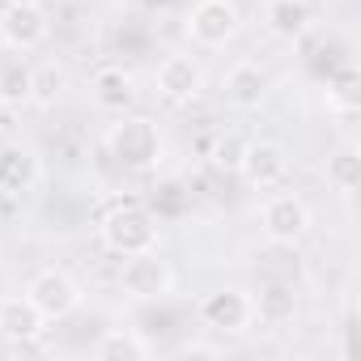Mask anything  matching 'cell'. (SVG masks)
I'll return each instance as SVG.
<instances>
[{"label":"cell","instance_id":"6da1fadb","mask_svg":"<svg viewBox=\"0 0 361 361\" xmlns=\"http://www.w3.org/2000/svg\"><path fill=\"white\" fill-rule=\"evenodd\" d=\"M106 149L123 170H153L161 161V132L149 115H119V123L106 132Z\"/></svg>","mask_w":361,"mask_h":361},{"label":"cell","instance_id":"7a4b0ae2","mask_svg":"<svg viewBox=\"0 0 361 361\" xmlns=\"http://www.w3.org/2000/svg\"><path fill=\"white\" fill-rule=\"evenodd\" d=\"M98 238L111 255H140L157 247V217L145 204H115L98 221Z\"/></svg>","mask_w":361,"mask_h":361},{"label":"cell","instance_id":"3957f363","mask_svg":"<svg viewBox=\"0 0 361 361\" xmlns=\"http://www.w3.org/2000/svg\"><path fill=\"white\" fill-rule=\"evenodd\" d=\"M119 289L123 298L132 302H161L170 298L174 289V268L153 251H140V255H123V268H119Z\"/></svg>","mask_w":361,"mask_h":361},{"label":"cell","instance_id":"277c9868","mask_svg":"<svg viewBox=\"0 0 361 361\" xmlns=\"http://www.w3.org/2000/svg\"><path fill=\"white\" fill-rule=\"evenodd\" d=\"M259 230L268 243L276 247H293L310 234V204L298 196V192H276L264 200L259 209Z\"/></svg>","mask_w":361,"mask_h":361},{"label":"cell","instance_id":"5b68a950","mask_svg":"<svg viewBox=\"0 0 361 361\" xmlns=\"http://www.w3.org/2000/svg\"><path fill=\"white\" fill-rule=\"evenodd\" d=\"M26 298L35 302V310H39L47 323H60V319H68V314L81 306V285H77L64 268H43V272L26 285Z\"/></svg>","mask_w":361,"mask_h":361},{"label":"cell","instance_id":"8992f818","mask_svg":"<svg viewBox=\"0 0 361 361\" xmlns=\"http://www.w3.org/2000/svg\"><path fill=\"white\" fill-rule=\"evenodd\" d=\"M238 30H243V13L226 0H200L188 18V35L200 47H226L230 39H238Z\"/></svg>","mask_w":361,"mask_h":361},{"label":"cell","instance_id":"52a82bcc","mask_svg":"<svg viewBox=\"0 0 361 361\" xmlns=\"http://www.w3.org/2000/svg\"><path fill=\"white\" fill-rule=\"evenodd\" d=\"M238 174L251 192H268L289 174V149L276 140H247V153L238 161Z\"/></svg>","mask_w":361,"mask_h":361},{"label":"cell","instance_id":"ba28073f","mask_svg":"<svg viewBox=\"0 0 361 361\" xmlns=\"http://www.w3.org/2000/svg\"><path fill=\"white\" fill-rule=\"evenodd\" d=\"M140 90H136V77L123 68V64H102L94 77H90V102L94 111L102 115H128L136 106Z\"/></svg>","mask_w":361,"mask_h":361},{"label":"cell","instance_id":"9c48e42d","mask_svg":"<svg viewBox=\"0 0 361 361\" xmlns=\"http://www.w3.org/2000/svg\"><path fill=\"white\" fill-rule=\"evenodd\" d=\"M51 35L43 5H5L0 9V43L13 51H35Z\"/></svg>","mask_w":361,"mask_h":361},{"label":"cell","instance_id":"30bf717a","mask_svg":"<svg viewBox=\"0 0 361 361\" xmlns=\"http://www.w3.org/2000/svg\"><path fill=\"white\" fill-rule=\"evenodd\" d=\"M200 319L204 327L213 331H226V336H238L255 323V306H251V293L243 289H217L200 302Z\"/></svg>","mask_w":361,"mask_h":361},{"label":"cell","instance_id":"8fae6325","mask_svg":"<svg viewBox=\"0 0 361 361\" xmlns=\"http://www.w3.org/2000/svg\"><path fill=\"white\" fill-rule=\"evenodd\" d=\"M268 98V73L255 60H238L226 77H221V102L234 111H259V102Z\"/></svg>","mask_w":361,"mask_h":361},{"label":"cell","instance_id":"7c38bea8","mask_svg":"<svg viewBox=\"0 0 361 361\" xmlns=\"http://www.w3.org/2000/svg\"><path fill=\"white\" fill-rule=\"evenodd\" d=\"M153 81H157V94L166 102H192L204 90V73H200V64L192 56H166L157 64V77Z\"/></svg>","mask_w":361,"mask_h":361},{"label":"cell","instance_id":"4fadbf2b","mask_svg":"<svg viewBox=\"0 0 361 361\" xmlns=\"http://www.w3.org/2000/svg\"><path fill=\"white\" fill-rule=\"evenodd\" d=\"M39 183V153L30 145H5L0 149V192L22 196Z\"/></svg>","mask_w":361,"mask_h":361},{"label":"cell","instance_id":"5bb4252c","mask_svg":"<svg viewBox=\"0 0 361 361\" xmlns=\"http://www.w3.org/2000/svg\"><path fill=\"white\" fill-rule=\"evenodd\" d=\"M47 327V319L35 310V302L22 293V298H0V340L9 344H22V340H39Z\"/></svg>","mask_w":361,"mask_h":361},{"label":"cell","instance_id":"9a60e30c","mask_svg":"<svg viewBox=\"0 0 361 361\" xmlns=\"http://www.w3.org/2000/svg\"><path fill=\"white\" fill-rule=\"evenodd\" d=\"M314 18H310V5L306 0H272L268 5V30L285 43H302L310 35Z\"/></svg>","mask_w":361,"mask_h":361},{"label":"cell","instance_id":"2e32d148","mask_svg":"<svg viewBox=\"0 0 361 361\" xmlns=\"http://www.w3.org/2000/svg\"><path fill=\"white\" fill-rule=\"evenodd\" d=\"M251 306H255V319L281 327V323H289L298 314V293H293L289 281H268V285H259V293L251 298Z\"/></svg>","mask_w":361,"mask_h":361},{"label":"cell","instance_id":"e0dca14e","mask_svg":"<svg viewBox=\"0 0 361 361\" xmlns=\"http://www.w3.org/2000/svg\"><path fill=\"white\" fill-rule=\"evenodd\" d=\"M149 353H153L149 340L136 336V331H128V327H111L94 344V357L98 361H149Z\"/></svg>","mask_w":361,"mask_h":361},{"label":"cell","instance_id":"ac0fdd59","mask_svg":"<svg viewBox=\"0 0 361 361\" xmlns=\"http://www.w3.org/2000/svg\"><path fill=\"white\" fill-rule=\"evenodd\" d=\"M64 90H68V68H64V64L47 60V64L30 68V102H35V106L51 111V106L64 98Z\"/></svg>","mask_w":361,"mask_h":361},{"label":"cell","instance_id":"d6986e66","mask_svg":"<svg viewBox=\"0 0 361 361\" xmlns=\"http://www.w3.org/2000/svg\"><path fill=\"white\" fill-rule=\"evenodd\" d=\"M327 183H331V192H340V196H353V192L361 188V153H357L353 145H344V149H336V153L327 157Z\"/></svg>","mask_w":361,"mask_h":361},{"label":"cell","instance_id":"ffe728a7","mask_svg":"<svg viewBox=\"0 0 361 361\" xmlns=\"http://www.w3.org/2000/svg\"><path fill=\"white\" fill-rule=\"evenodd\" d=\"M0 102L5 106L30 102V64L26 60H13V64L0 68Z\"/></svg>","mask_w":361,"mask_h":361},{"label":"cell","instance_id":"44dd1931","mask_svg":"<svg viewBox=\"0 0 361 361\" xmlns=\"http://www.w3.org/2000/svg\"><path fill=\"white\" fill-rule=\"evenodd\" d=\"M243 153H247V136H243V132H226V136L213 140V149H209V166L221 170V174H238Z\"/></svg>","mask_w":361,"mask_h":361},{"label":"cell","instance_id":"7402d4cb","mask_svg":"<svg viewBox=\"0 0 361 361\" xmlns=\"http://www.w3.org/2000/svg\"><path fill=\"white\" fill-rule=\"evenodd\" d=\"M174 357H221V344H209V340H188V344H178Z\"/></svg>","mask_w":361,"mask_h":361},{"label":"cell","instance_id":"603a6c76","mask_svg":"<svg viewBox=\"0 0 361 361\" xmlns=\"http://www.w3.org/2000/svg\"><path fill=\"white\" fill-rule=\"evenodd\" d=\"M5 5H47V0H5Z\"/></svg>","mask_w":361,"mask_h":361},{"label":"cell","instance_id":"cb8c5ba5","mask_svg":"<svg viewBox=\"0 0 361 361\" xmlns=\"http://www.w3.org/2000/svg\"><path fill=\"white\" fill-rule=\"evenodd\" d=\"M226 5H243V0H226Z\"/></svg>","mask_w":361,"mask_h":361}]
</instances>
